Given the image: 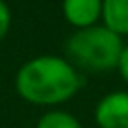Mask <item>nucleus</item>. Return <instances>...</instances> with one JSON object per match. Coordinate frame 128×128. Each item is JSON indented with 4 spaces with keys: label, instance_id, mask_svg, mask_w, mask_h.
I'll return each instance as SVG.
<instances>
[{
    "label": "nucleus",
    "instance_id": "f257e3e1",
    "mask_svg": "<svg viewBox=\"0 0 128 128\" xmlns=\"http://www.w3.org/2000/svg\"><path fill=\"white\" fill-rule=\"evenodd\" d=\"M80 86L78 68L56 54H40L26 60L14 76L16 94L36 106H58L76 96Z\"/></svg>",
    "mask_w": 128,
    "mask_h": 128
},
{
    "label": "nucleus",
    "instance_id": "20e7f679",
    "mask_svg": "<svg viewBox=\"0 0 128 128\" xmlns=\"http://www.w3.org/2000/svg\"><path fill=\"white\" fill-rule=\"evenodd\" d=\"M62 16L74 30L96 26L102 18V0H62Z\"/></svg>",
    "mask_w": 128,
    "mask_h": 128
},
{
    "label": "nucleus",
    "instance_id": "7ed1b4c3",
    "mask_svg": "<svg viewBox=\"0 0 128 128\" xmlns=\"http://www.w3.org/2000/svg\"><path fill=\"white\" fill-rule=\"evenodd\" d=\"M98 128H128V90H112L104 94L94 108Z\"/></svg>",
    "mask_w": 128,
    "mask_h": 128
},
{
    "label": "nucleus",
    "instance_id": "0eeeda50",
    "mask_svg": "<svg viewBox=\"0 0 128 128\" xmlns=\"http://www.w3.org/2000/svg\"><path fill=\"white\" fill-rule=\"evenodd\" d=\"M10 24H12V12H10L8 4L4 0H0V42L10 32Z\"/></svg>",
    "mask_w": 128,
    "mask_h": 128
},
{
    "label": "nucleus",
    "instance_id": "f03ea898",
    "mask_svg": "<svg viewBox=\"0 0 128 128\" xmlns=\"http://www.w3.org/2000/svg\"><path fill=\"white\" fill-rule=\"evenodd\" d=\"M124 42L120 36L110 32L106 26L96 24L90 28L74 30L64 44V58L74 68L92 72L114 70L120 58Z\"/></svg>",
    "mask_w": 128,
    "mask_h": 128
},
{
    "label": "nucleus",
    "instance_id": "423d86ee",
    "mask_svg": "<svg viewBox=\"0 0 128 128\" xmlns=\"http://www.w3.org/2000/svg\"><path fill=\"white\" fill-rule=\"evenodd\" d=\"M36 128H82V124H80V120L74 114H70L66 110L54 108V110L44 112L38 118Z\"/></svg>",
    "mask_w": 128,
    "mask_h": 128
},
{
    "label": "nucleus",
    "instance_id": "39448f33",
    "mask_svg": "<svg viewBox=\"0 0 128 128\" xmlns=\"http://www.w3.org/2000/svg\"><path fill=\"white\" fill-rule=\"evenodd\" d=\"M100 20L116 36H128V0H102Z\"/></svg>",
    "mask_w": 128,
    "mask_h": 128
},
{
    "label": "nucleus",
    "instance_id": "6e6552de",
    "mask_svg": "<svg viewBox=\"0 0 128 128\" xmlns=\"http://www.w3.org/2000/svg\"><path fill=\"white\" fill-rule=\"evenodd\" d=\"M116 70H118V74L122 76V80L128 84V44H124V48H122V52H120Z\"/></svg>",
    "mask_w": 128,
    "mask_h": 128
}]
</instances>
